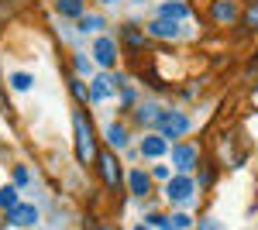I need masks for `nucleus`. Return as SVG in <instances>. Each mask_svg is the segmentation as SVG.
<instances>
[{"label":"nucleus","instance_id":"17","mask_svg":"<svg viewBox=\"0 0 258 230\" xmlns=\"http://www.w3.org/2000/svg\"><path fill=\"white\" fill-rule=\"evenodd\" d=\"M138 117H141V120H145V124H148V120H152V124H159V107H155V103H145V107H141V110H138Z\"/></svg>","mask_w":258,"mask_h":230},{"label":"nucleus","instance_id":"14","mask_svg":"<svg viewBox=\"0 0 258 230\" xmlns=\"http://www.w3.org/2000/svg\"><path fill=\"white\" fill-rule=\"evenodd\" d=\"M148 189H152V182H148V175L135 169V172H131V192H135V196H145Z\"/></svg>","mask_w":258,"mask_h":230},{"label":"nucleus","instance_id":"2","mask_svg":"<svg viewBox=\"0 0 258 230\" xmlns=\"http://www.w3.org/2000/svg\"><path fill=\"white\" fill-rule=\"evenodd\" d=\"M155 127H159V134L165 137V141H172V137H182L186 131H189V117L169 110V114L159 117V124H155Z\"/></svg>","mask_w":258,"mask_h":230},{"label":"nucleus","instance_id":"19","mask_svg":"<svg viewBox=\"0 0 258 230\" xmlns=\"http://www.w3.org/2000/svg\"><path fill=\"white\" fill-rule=\"evenodd\" d=\"M69 90H73V96H76V100H83V103H90V90H86L83 83H76V79H73V83H69Z\"/></svg>","mask_w":258,"mask_h":230},{"label":"nucleus","instance_id":"29","mask_svg":"<svg viewBox=\"0 0 258 230\" xmlns=\"http://www.w3.org/2000/svg\"><path fill=\"white\" fill-rule=\"evenodd\" d=\"M138 230H148V227H138Z\"/></svg>","mask_w":258,"mask_h":230},{"label":"nucleus","instance_id":"18","mask_svg":"<svg viewBox=\"0 0 258 230\" xmlns=\"http://www.w3.org/2000/svg\"><path fill=\"white\" fill-rule=\"evenodd\" d=\"M31 83H35V79L28 76V72H14V76H11V86H14V90H31Z\"/></svg>","mask_w":258,"mask_h":230},{"label":"nucleus","instance_id":"4","mask_svg":"<svg viewBox=\"0 0 258 230\" xmlns=\"http://www.w3.org/2000/svg\"><path fill=\"white\" fill-rule=\"evenodd\" d=\"M7 223H11V227H31V223H38V206L18 203L14 210H7Z\"/></svg>","mask_w":258,"mask_h":230},{"label":"nucleus","instance_id":"27","mask_svg":"<svg viewBox=\"0 0 258 230\" xmlns=\"http://www.w3.org/2000/svg\"><path fill=\"white\" fill-rule=\"evenodd\" d=\"M248 24H251V28H258V7H251V11H248Z\"/></svg>","mask_w":258,"mask_h":230},{"label":"nucleus","instance_id":"23","mask_svg":"<svg viewBox=\"0 0 258 230\" xmlns=\"http://www.w3.org/2000/svg\"><path fill=\"white\" fill-rule=\"evenodd\" d=\"M14 186H28V169H24V165L14 169Z\"/></svg>","mask_w":258,"mask_h":230},{"label":"nucleus","instance_id":"8","mask_svg":"<svg viewBox=\"0 0 258 230\" xmlns=\"http://www.w3.org/2000/svg\"><path fill=\"white\" fill-rule=\"evenodd\" d=\"M172 162H176L179 172H189V169L197 165V148H193V144H176V151H172Z\"/></svg>","mask_w":258,"mask_h":230},{"label":"nucleus","instance_id":"11","mask_svg":"<svg viewBox=\"0 0 258 230\" xmlns=\"http://www.w3.org/2000/svg\"><path fill=\"white\" fill-rule=\"evenodd\" d=\"M141 155H145V158H162V155H165V137L162 134H145Z\"/></svg>","mask_w":258,"mask_h":230},{"label":"nucleus","instance_id":"26","mask_svg":"<svg viewBox=\"0 0 258 230\" xmlns=\"http://www.w3.org/2000/svg\"><path fill=\"white\" fill-rule=\"evenodd\" d=\"M131 103H135V93H131V90H124V96H120V107H131Z\"/></svg>","mask_w":258,"mask_h":230},{"label":"nucleus","instance_id":"13","mask_svg":"<svg viewBox=\"0 0 258 230\" xmlns=\"http://www.w3.org/2000/svg\"><path fill=\"white\" fill-rule=\"evenodd\" d=\"M55 7H59V14H66V18H80L83 14V0H55Z\"/></svg>","mask_w":258,"mask_h":230},{"label":"nucleus","instance_id":"6","mask_svg":"<svg viewBox=\"0 0 258 230\" xmlns=\"http://www.w3.org/2000/svg\"><path fill=\"white\" fill-rule=\"evenodd\" d=\"M93 58H97L100 65H114L117 62V45H114V38H97L93 41Z\"/></svg>","mask_w":258,"mask_h":230},{"label":"nucleus","instance_id":"7","mask_svg":"<svg viewBox=\"0 0 258 230\" xmlns=\"http://www.w3.org/2000/svg\"><path fill=\"white\" fill-rule=\"evenodd\" d=\"M114 86H117V83H114V72H110V76H97V79H93V86H90V100H93V103L110 100Z\"/></svg>","mask_w":258,"mask_h":230},{"label":"nucleus","instance_id":"22","mask_svg":"<svg viewBox=\"0 0 258 230\" xmlns=\"http://www.w3.org/2000/svg\"><path fill=\"white\" fill-rule=\"evenodd\" d=\"M124 38L131 41V48H141V35L135 31V28H124Z\"/></svg>","mask_w":258,"mask_h":230},{"label":"nucleus","instance_id":"20","mask_svg":"<svg viewBox=\"0 0 258 230\" xmlns=\"http://www.w3.org/2000/svg\"><path fill=\"white\" fill-rule=\"evenodd\" d=\"M80 28L83 31H100V28H103V18H97V14H93V18H83Z\"/></svg>","mask_w":258,"mask_h":230},{"label":"nucleus","instance_id":"28","mask_svg":"<svg viewBox=\"0 0 258 230\" xmlns=\"http://www.w3.org/2000/svg\"><path fill=\"white\" fill-rule=\"evenodd\" d=\"M103 230H114V227H103Z\"/></svg>","mask_w":258,"mask_h":230},{"label":"nucleus","instance_id":"25","mask_svg":"<svg viewBox=\"0 0 258 230\" xmlns=\"http://www.w3.org/2000/svg\"><path fill=\"white\" fill-rule=\"evenodd\" d=\"M76 69H80V72H86V76H90V62H86V58H83V55H76Z\"/></svg>","mask_w":258,"mask_h":230},{"label":"nucleus","instance_id":"9","mask_svg":"<svg viewBox=\"0 0 258 230\" xmlns=\"http://www.w3.org/2000/svg\"><path fill=\"white\" fill-rule=\"evenodd\" d=\"M210 18L220 21V24L234 21V18H238V4H234V0H217V4L210 7Z\"/></svg>","mask_w":258,"mask_h":230},{"label":"nucleus","instance_id":"3","mask_svg":"<svg viewBox=\"0 0 258 230\" xmlns=\"http://www.w3.org/2000/svg\"><path fill=\"white\" fill-rule=\"evenodd\" d=\"M97 165H100V175H103V186H107V189H117V186H120L117 155H114V151H100L97 155Z\"/></svg>","mask_w":258,"mask_h":230},{"label":"nucleus","instance_id":"16","mask_svg":"<svg viewBox=\"0 0 258 230\" xmlns=\"http://www.w3.org/2000/svg\"><path fill=\"white\" fill-rule=\"evenodd\" d=\"M0 206L4 210H14L18 206V186H4L0 189Z\"/></svg>","mask_w":258,"mask_h":230},{"label":"nucleus","instance_id":"24","mask_svg":"<svg viewBox=\"0 0 258 230\" xmlns=\"http://www.w3.org/2000/svg\"><path fill=\"white\" fill-rule=\"evenodd\" d=\"M210 182H214V169H210V165H207V169H203V172H200V186H203V189H207V186H210Z\"/></svg>","mask_w":258,"mask_h":230},{"label":"nucleus","instance_id":"5","mask_svg":"<svg viewBox=\"0 0 258 230\" xmlns=\"http://www.w3.org/2000/svg\"><path fill=\"white\" fill-rule=\"evenodd\" d=\"M165 196H169L172 203H189V199H193V182H189L186 175H176V179L165 186Z\"/></svg>","mask_w":258,"mask_h":230},{"label":"nucleus","instance_id":"15","mask_svg":"<svg viewBox=\"0 0 258 230\" xmlns=\"http://www.w3.org/2000/svg\"><path fill=\"white\" fill-rule=\"evenodd\" d=\"M107 141H110L114 148H124V144H127V131H124L120 124H110V127H107Z\"/></svg>","mask_w":258,"mask_h":230},{"label":"nucleus","instance_id":"21","mask_svg":"<svg viewBox=\"0 0 258 230\" xmlns=\"http://www.w3.org/2000/svg\"><path fill=\"white\" fill-rule=\"evenodd\" d=\"M189 227V216H172V220H165V230H186Z\"/></svg>","mask_w":258,"mask_h":230},{"label":"nucleus","instance_id":"1","mask_svg":"<svg viewBox=\"0 0 258 230\" xmlns=\"http://www.w3.org/2000/svg\"><path fill=\"white\" fill-rule=\"evenodd\" d=\"M76 155H80L83 165H90L93 158H97V137H93V124H90V117L76 110Z\"/></svg>","mask_w":258,"mask_h":230},{"label":"nucleus","instance_id":"12","mask_svg":"<svg viewBox=\"0 0 258 230\" xmlns=\"http://www.w3.org/2000/svg\"><path fill=\"white\" fill-rule=\"evenodd\" d=\"M165 21H179V18H189V7L182 4V0H169V4H162V11H159Z\"/></svg>","mask_w":258,"mask_h":230},{"label":"nucleus","instance_id":"10","mask_svg":"<svg viewBox=\"0 0 258 230\" xmlns=\"http://www.w3.org/2000/svg\"><path fill=\"white\" fill-rule=\"evenodd\" d=\"M148 35H155V38H179V24L176 21H165V18H155L148 24Z\"/></svg>","mask_w":258,"mask_h":230}]
</instances>
